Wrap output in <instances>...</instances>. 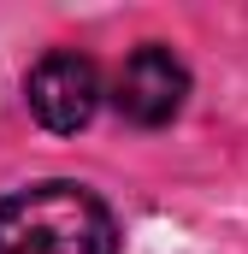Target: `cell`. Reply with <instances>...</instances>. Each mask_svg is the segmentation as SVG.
I'll use <instances>...</instances> for the list:
<instances>
[{"label":"cell","mask_w":248,"mask_h":254,"mask_svg":"<svg viewBox=\"0 0 248 254\" xmlns=\"http://www.w3.org/2000/svg\"><path fill=\"white\" fill-rule=\"evenodd\" d=\"M101 95H107L101 89V65L89 60V54H77V48L42 54V60L30 65V77H24V101H30L36 125L54 130V136H77L101 113Z\"/></svg>","instance_id":"cell-2"},{"label":"cell","mask_w":248,"mask_h":254,"mask_svg":"<svg viewBox=\"0 0 248 254\" xmlns=\"http://www.w3.org/2000/svg\"><path fill=\"white\" fill-rule=\"evenodd\" d=\"M0 254H119V219L95 190L48 178L0 201Z\"/></svg>","instance_id":"cell-1"},{"label":"cell","mask_w":248,"mask_h":254,"mask_svg":"<svg viewBox=\"0 0 248 254\" xmlns=\"http://www.w3.org/2000/svg\"><path fill=\"white\" fill-rule=\"evenodd\" d=\"M184 101H189V65L166 42H142L113 77V107L142 130L172 125L184 113Z\"/></svg>","instance_id":"cell-3"}]
</instances>
